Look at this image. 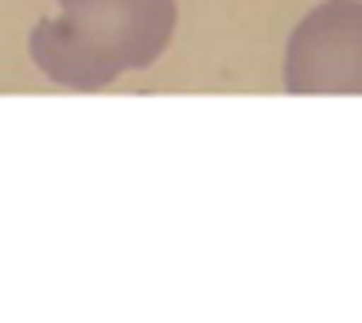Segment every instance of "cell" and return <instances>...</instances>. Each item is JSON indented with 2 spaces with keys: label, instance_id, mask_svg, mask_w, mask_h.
Instances as JSON below:
<instances>
[{
  "label": "cell",
  "instance_id": "cell-1",
  "mask_svg": "<svg viewBox=\"0 0 362 323\" xmlns=\"http://www.w3.org/2000/svg\"><path fill=\"white\" fill-rule=\"evenodd\" d=\"M175 35V0H59V16L28 35L35 66L55 86L105 90L144 71Z\"/></svg>",
  "mask_w": 362,
  "mask_h": 323
},
{
  "label": "cell",
  "instance_id": "cell-2",
  "mask_svg": "<svg viewBox=\"0 0 362 323\" xmlns=\"http://www.w3.org/2000/svg\"><path fill=\"white\" fill-rule=\"evenodd\" d=\"M288 94H362V0H323L292 28Z\"/></svg>",
  "mask_w": 362,
  "mask_h": 323
}]
</instances>
